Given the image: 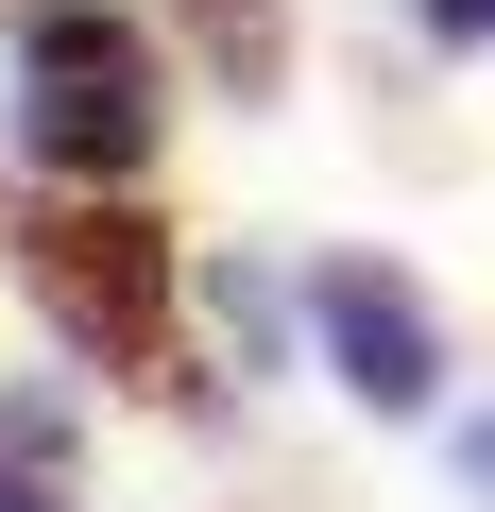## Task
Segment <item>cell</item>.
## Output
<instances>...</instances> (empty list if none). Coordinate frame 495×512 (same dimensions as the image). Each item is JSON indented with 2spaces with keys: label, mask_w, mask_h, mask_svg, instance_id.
I'll return each mask as SVG.
<instances>
[{
  "label": "cell",
  "mask_w": 495,
  "mask_h": 512,
  "mask_svg": "<svg viewBox=\"0 0 495 512\" xmlns=\"http://www.w3.org/2000/svg\"><path fill=\"white\" fill-rule=\"evenodd\" d=\"M18 274H35V308H52L86 359H154V325H171V239H154L137 205H52V222L18 239Z\"/></svg>",
  "instance_id": "7a4b0ae2"
},
{
  "label": "cell",
  "mask_w": 495,
  "mask_h": 512,
  "mask_svg": "<svg viewBox=\"0 0 495 512\" xmlns=\"http://www.w3.org/2000/svg\"><path fill=\"white\" fill-rule=\"evenodd\" d=\"M154 120H171V103H154V52H137L120 18H86V0L35 18V52H18V154H35V171H86V188H103V171L154 154Z\"/></svg>",
  "instance_id": "6da1fadb"
},
{
  "label": "cell",
  "mask_w": 495,
  "mask_h": 512,
  "mask_svg": "<svg viewBox=\"0 0 495 512\" xmlns=\"http://www.w3.org/2000/svg\"><path fill=\"white\" fill-rule=\"evenodd\" d=\"M205 52H222L239 86H274V52H291V35H274V0H205Z\"/></svg>",
  "instance_id": "5b68a950"
},
{
  "label": "cell",
  "mask_w": 495,
  "mask_h": 512,
  "mask_svg": "<svg viewBox=\"0 0 495 512\" xmlns=\"http://www.w3.org/2000/svg\"><path fill=\"white\" fill-rule=\"evenodd\" d=\"M0 512H69V410L52 393L0 410Z\"/></svg>",
  "instance_id": "277c9868"
},
{
  "label": "cell",
  "mask_w": 495,
  "mask_h": 512,
  "mask_svg": "<svg viewBox=\"0 0 495 512\" xmlns=\"http://www.w3.org/2000/svg\"><path fill=\"white\" fill-rule=\"evenodd\" d=\"M427 18H444V35H495V0H427Z\"/></svg>",
  "instance_id": "8992f818"
},
{
  "label": "cell",
  "mask_w": 495,
  "mask_h": 512,
  "mask_svg": "<svg viewBox=\"0 0 495 512\" xmlns=\"http://www.w3.org/2000/svg\"><path fill=\"white\" fill-rule=\"evenodd\" d=\"M308 308H325V359H342V393H359V410H427V393H444V325H427V291H410V274L342 256Z\"/></svg>",
  "instance_id": "3957f363"
}]
</instances>
